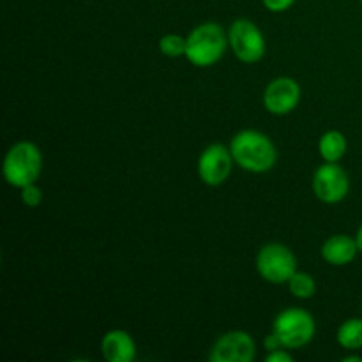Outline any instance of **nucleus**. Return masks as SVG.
Instances as JSON below:
<instances>
[{
    "mask_svg": "<svg viewBox=\"0 0 362 362\" xmlns=\"http://www.w3.org/2000/svg\"><path fill=\"white\" fill-rule=\"evenodd\" d=\"M235 165L251 173H265L274 168L278 151L271 138L257 129H243L230 141Z\"/></svg>",
    "mask_w": 362,
    "mask_h": 362,
    "instance_id": "obj_1",
    "label": "nucleus"
},
{
    "mask_svg": "<svg viewBox=\"0 0 362 362\" xmlns=\"http://www.w3.org/2000/svg\"><path fill=\"white\" fill-rule=\"evenodd\" d=\"M228 45V34L214 21L194 27L186 37V59L197 67H211L221 60Z\"/></svg>",
    "mask_w": 362,
    "mask_h": 362,
    "instance_id": "obj_2",
    "label": "nucleus"
},
{
    "mask_svg": "<svg viewBox=\"0 0 362 362\" xmlns=\"http://www.w3.org/2000/svg\"><path fill=\"white\" fill-rule=\"evenodd\" d=\"M42 172V154L32 141H18L4 158L2 173L9 186L21 187L37 182Z\"/></svg>",
    "mask_w": 362,
    "mask_h": 362,
    "instance_id": "obj_3",
    "label": "nucleus"
},
{
    "mask_svg": "<svg viewBox=\"0 0 362 362\" xmlns=\"http://www.w3.org/2000/svg\"><path fill=\"white\" fill-rule=\"evenodd\" d=\"M272 331L278 334L285 349L297 350L306 346L317 332V324L310 311L300 308H288L276 317Z\"/></svg>",
    "mask_w": 362,
    "mask_h": 362,
    "instance_id": "obj_4",
    "label": "nucleus"
},
{
    "mask_svg": "<svg viewBox=\"0 0 362 362\" xmlns=\"http://www.w3.org/2000/svg\"><path fill=\"white\" fill-rule=\"evenodd\" d=\"M257 271L265 281L283 285L297 272V257L285 244H265L257 255Z\"/></svg>",
    "mask_w": 362,
    "mask_h": 362,
    "instance_id": "obj_5",
    "label": "nucleus"
},
{
    "mask_svg": "<svg viewBox=\"0 0 362 362\" xmlns=\"http://www.w3.org/2000/svg\"><path fill=\"white\" fill-rule=\"evenodd\" d=\"M228 46L232 48L233 55L244 64L260 62L267 52L264 34L258 25L247 18H239L230 25Z\"/></svg>",
    "mask_w": 362,
    "mask_h": 362,
    "instance_id": "obj_6",
    "label": "nucleus"
},
{
    "mask_svg": "<svg viewBox=\"0 0 362 362\" xmlns=\"http://www.w3.org/2000/svg\"><path fill=\"white\" fill-rule=\"evenodd\" d=\"M311 186H313L315 197L320 202L329 205L339 204L345 200L350 191L349 173L338 163L324 161V165L318 166L315 172Z\"/></svg>",
    "mask_w": 362,
    "mask_h": 362,
    "instance_id": "obj_7",
    "label": "nucleus"
},
{
    "mask_svg": "<svg viewBox=\"0 0 362 362\" xmlns=\"http://www.w3.org/2000/svg\"><path fill=\"white\" fill-rule=\"evenodd\" d=\"M233 165L235 161H233L230 147L223 144H212L205 147L198 158V177L207 186H221L228 180Z\"/></svg>",
    "mask_w": 362,
    "mask_h": 362,
    "instance_id": "obj_8",
    "label": "nucleus"
},
{
    "mask_svg": "<svg viewBox=\"0 0 362 362\" xmlns=\"http://www.w3.org/2000/svg\"><path fill=\"white\" fill-rule=\"evenodd\" d=\"M257 356V343L246 331H230L218 338L211 350L212 362H251Z\"/></svg>",
    "mask_w": 362,
    "mask_h": 362,
    "instance_id": "obj_9",
    "label": "nucleus"
},
{
    "mask_svg": "<svg viewBox=\"0 0 362 362\" xmlns=\"http://www.w3.org/2000/svg\"><path fill=\"white\" fill-rule=\"evenodd\" d=\"M300 103V85L290 76H278L265 87L264 106L272 115H288Z\"/></svg>",
    "mask_w": 362,
    "mask_h": 362,
    "instance_id": "obj_10",
    "label": "nucleus"
},
{
    "mask_svg": "<svg viewBox=\"0 0 362 362\" xmlns=\"http://www.w3.org/2000/svg\"><path fill=\"white\" fill-rule=\"evenodd\" d=\"M320 255L325 264L332 265V267H343L356 260V257L359 255V246H357L356 237H350L346 233H336L322 244Z\"/></svg>",
    "mask_w": 362,
    "mask_h": 362,
    "instance_id": "obj_11",
    "label": "nucleus"
},
{
    "mask_svg": "<svg viewBox=\"0 0 362 362\" xmlns=\"http://www.w3.org/2000/svg\"><path fill=\"white\" fill-rule=\"evenodd\" d=\"M101 352L108 362H133L136 357V343L124 329H112L103 336Z\"/></svg>",
    "mask_w": 362,
    "mask_h": 362,
    "instance_id": "obj_12",
    "label": "nucleus"
},
{
    "mask_svg": "<svg viewBox=\"0 0 362 362\" xmlns=\"http://www.w3.org/2000/svg\"><path fill=\"white\" fill-rule=\"evenodd\" d=\"M346 148H349V141L341 131H325L318 140V154L327 163L341 161L343 156L346 154Z\"/></svg>",
    "mask_w": 362,
    "mask_h": 362,
    "instance_id": "obj_13",
    "label": "nucleus"
},
{
    "mask_svg": "<svg viewBox=\"0 0 362 362\" xmlns=\"http://www.w3.org/2000/svg\"><path fill=\"white\" fill-rule=\"evenodd\" d=\"M339 345L345 350H359L362 349V317L349 318L343 322L336 334Z\"/></svg>",
    "mask_w": 362,
    "mask_h": 362,
    "instance_id": "obj_14",
    "label": "nucleus"
},
{
    "mask_svg": "<svg viewBox=\"0 0 362 362\" xmlns=\"http://www.w3.org/2000/svg\"><path fill=\"white\" fill-rule=\"evenodd\" d=\"M286 285H288L290 293H292L293 297H297V299L306 300L311 299V297L317 293V283H315L313 276L303 271H297L296 274L290 278V281L286 283Z\"/></svg>",
    "mask_w": 362,
    "mask_h": 362,
    "instance_id": "obj_15",
    "label": "nucleus"
},
{
    "mask_svg": "<svg viewBox=\"0 0 362 362\" xmlns=\"http://www.w3.org/2000/svg\"><path fill=\"white\" fill-rule=\"evenodd\" d=\"M159 52L170 59L186 55V37L180 34H165L159 39Z\"/></svg>",
    "mask_w": 362,
    "mask_h": 362,
    "instance_id": "obj_16",
    "label": "nucleus"
},
{
    "mask_svg": "<svg viewBox=\"0 0 362 362\" xmlns=\"http://www.w3.org/2000/svg\"><path fill=\"white\" fill-rule=\"evenodd\" d=\"M21 202H23L25 207L35 209L41 205L42 202V189L37 186V182L28 184V186L21 187Z\"/></svg>",
    "mask_w": 362,
    "mask_h": 362,
    "instance_id": "obj_17",
    "label": "nucleus"
},
{
    "mask_svg": "<svg viewBox=\"0 0 362 362\" xmlns=\"http://www.w3.org/2000/svg\"><path fill=\"white\" fill-rule=\"evenodd\" d=\"M262 4L271 13H285L296 4V0H262Z\"/></svg>",
    "mask_w": 362,
    "mask_h": 362,
    "instance_id": "obj_18",
    "label": "nucleus"
},
{
    "mask_svg": "<svg viewBox=\"0 0 362 362\" xmlns=\"http://www.w3.org/2000/svg\"><path fill=\"white\" fill-rule=\"evenodd\" d=\"M265 362H292V356L288 354V349H278L267 352Z\"/></svg>",
    "mask_w": 362,
    "mask_h": 362,
    "instance_id": "obj_19",
    "label": "nucleus"
},
{
    "mask_svg": "<svg viewBox=\"0 0 362 362\" xmlns=\"http://www.w3.org/2000/svg\"><path fill=\"white\" fill-rule=\"evenodd\" d=\"M264 346H265V350H267V352H272V350H278V349H285V346L281 345V341H279L278 334H276L274 331H272L269 336H265Z\"/></svg>",
    "mask_w": 362,
    "mask_h": 362,
    "instance_id": "obj_20",
    "label": "nucleus"
},
{
    "mask_svg": "<svg viewBox=\"0 0 362 362\" xmlns=\"http://www.w3.org/2000/svg\"><path fill=\"white\" fill-rule=\"evenodd\" d=\"M356 240H357V246H359V253L362 255V225L359 226V230H357Z\"/></svg>",
    "mask_w": 362,
    "mask_h": 362,
    "instance_id": "obj_21",
    "label": "nucleus"
},
{
    "mask_svg": "<svg viewBox=\"0 0 362 362\" xmlns=\"http://www.w3.org/2000/svg\"><path fill=\"white\" fill-rule=\"evenodd\" d=\"M345 362H362V357H359V356H349V357H345V359H343Z\"/></svg>",
    "mask_w": 362,
    "mask_h": 362,
    "instance_id": "obj_22",
    "label": "nucleus"
},
{
    "mask_svg": "<svg viewBox=\"0 0 362 362\" xmlns=\"http://www.w3.org/2000/svg\"><path fill=\"white\" fill-rule=\"evenodd\" d=\"M359 2H361V4H362V0H359Z\"/></svg>",
    "mask_w": 362,
    "mask_h": 362,
    "instance_id": "obj_23",
    "label": "nucleus"
}]
</instances>
